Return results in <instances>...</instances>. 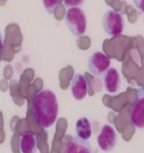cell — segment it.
I'll return each instance as SVG.
<instances>
[{
	"label": "cell",
	"instance_id": "5",
	"mask_svg": "<svg viewBox=\"0 0 144 153\" xmlns=\"http://www.w3.org/2000/svg\"><path fill=\"white\" fill-rule=\"evenodd\" d=\"M97 143L102 151H112L117 143V133L113 127L111 125H103L97 136Z\"/></svg>",
	"mask_w": 144,
	"mask_h": 153
},
{
	"label": "cell",
	"instance_id": "4",
	"mask_svg": "<svg viewBox=\"0 0 144 153\" xmlns=\"http://www.w3.org/2000/svg\"><path fill=\"white\" fill-rule=\"evenodd\" d=\"M110 57L102 51H95L89 56L87 61V69L91 74L100 76L110 66Z\"/></svg>",
	"mask_w": 144,
	"mask_h": 153
},
{
	"label": "cell",
	"instance_id": "9",
	"mask_svg": "<svg viewBox=\"0 0 144 153\" xmlns=\"http://www.w3.org/2000/svg\"><path fill=\"white\" fill-rule=\"evenodd\" d=\"M66 153H93L90 143L87 140L80 139L79 137H74L68 135L67 143L65 147Z\"/></svg>",
	"mask_w": 144,
	"mask_h": 153
},
{
	"label": "cell",
	"instance_id": "8",
	"mask_svg": "<svg viewBox=\"0 0 144 153\" xmlns=\"http://www.w3.org/2000/svg\"><path fill=\"white\" fill-rule=\"evenodd\" d=\"M70 91L74 99H84L88 93V84L84 75L80 73L74 75L70 82Z\"/></svg>",
	"mask_w": 144,
	"mask_h": 153
},
{
	"label": "cell",
	"instance_id": "1",
	"mask_svg": "<svg viewBox=\"0 0 144 153\" xmlns=\"http://www.w3.org/2000/svg\"><path fill=\"white\" fill-rule=\"evenodd\" d=\"M32 112L37 124L48 129L55 123L59 113V104L56 94L50 89H42L33 97Z\"/></svg>",
	"mask_w": 144,
	"mask_h": 153
},
{
	"label": "cell",
	"instance_id": "12",
	"mask_svg": "<svg viewBox=\"0 0 144 153\" xmlns=\"http://www.w3.org/2000/svg\"><path fill=\"white\" fill-rule=\"evenodd\" d=\"M42 2L46 12L49 14H53L59 5L61 4L62 0H42Z\"/></svg>",
	"mask_w": 144,
	"mask_h": 153
},
{
	"label": "cell",
	"instance_id": "10",
	"mask_svg": "<svg viewBox=\"0 0 144 153\" xmlns=\"http://www.w3.org/2000/svg\"><path fill=\"white\" fill-rule=\"evenodd\" d=\"M19 149L21 153H36L37 136L32 132H24L19 138Z\"/></svg>",
	"mask_w": 144,
	"mask_h": 153
},
{
	"label": "cell",
	"instance_id": "14",
	"mask_svg": "<svg viewBox=\"0 0 144 153\" xmlns=\"http://www.w3.org/2000/svg\"><path fill=\"white\" fill-rule=\"evenodd\" d=\"M133 4L140 12L144 13V0H133Z\"/></svg>",
	"mask_w": 144,
	"mask_h": 153
},
{
	"label": "cell",
	"instance_id": "13",
	"mask_svg": "<svg viewBox=\"0 0 144 153\" xmlns=\"http://www.w3.org/2000/svg\"><path fill=\"white\" fill-rule=\"evenodd\" d=\"M64 2V5L67 8L72 7H79L84 3V0H62Z\"/></svg>",
	"mask_w": 144,
	"mask_h": 153
},
{
	"label": "cell",
	"instance_id": "15",
	"mask_svg": "<svg viewBox=\"0 0 144 153\" xmlns=\"http://www.w3.org/2000/svg\"><path fill=\"white\" fill-rule=\"evenodd\" d=\"M3 51V34L0 31V55Z\"/></svg>",
	"mask_w": 144,
	"mask_h": 153
},
{
	"label": "cell",
	"instance_id": "6",
	"mask_svg": "<svg viewBox=\"0 0 144 153\" xmlns=\"http://www.w3.org/2000/svg\"><path fill=\"white\" fill-rule=\"evenodd\" d=\"M131 122L136 128L144 129V90H138L131 107Z\"/></svg>",
	"mask_w": 144,
	"mask_h": 153
},
{
	"label": "cell",
	"instance_id": "3",
	"mask_svg": "<svg viewBox=\"0 0 144 153\" xmlns=\"http://www.w3.org/2000/svg\"><path fill=\"white\" fill-rule=\"evenodd\" d=\"M124 18L122 14L115 10L109 9L103 14L102 29L110 37H117L121 35L124 30Z\"/></svg>",
	"mask_w": 144,
	"mask_h": 153
},
{
	"label": "cell",
	"instance_id": "2",
	"mask_svg": "<svg viewBox=\"0 0 144 153\" xmlns=\"http://www.w3.org/2000/svg\"><path fill=\"white\" fill-rule=\"evenodd\" d=\"M65 23L70 32L75 36L84 35L87 29V20L84 11L78 7L68 8L64 17Z\"/></svg>",
	"mask_w": 144,
	"mask_h": 153
},
{
	"label": "cell",
	"instance_id": "11",
	"mask_svg": "<svg viewBox=\"0 0 144 153\" xmlns=\"http://www.w3.org/2000/svg\"><path fill=\"white\" fill-rule=\"evenodd\" d=\"M75 132L77 137H79L80 139L88 140L91 137L92 128H91V123L88 118L81 117L76 121Z\"/></svg>",
	"mask_w": 144,
	"mask_h": 153
},
{
	"label": "cell",
	"instance_id": "7",
	"mask_svg": "<svg viewBox=\"0 0 144 153\" xmlns=\"http://www.w3.org/2000/svg\"><path fill=\"white\" fill-rule=\"evenodd\" d=\"M102 81L105 90L108 93H116L121 87V77L116 68H108L102 74Z\"/></svg>",
	"mask_w": 144,
	"mask_h": 153
}]
</instances>
